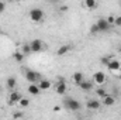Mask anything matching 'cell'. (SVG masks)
<instances>
[{
    "mask_svg": "<svg viewBox=\"0 0 121 120\" xmlns=\"http://www.w3.org/2000/svg\"><path fill=\"white\" fill-rule=\"evenodd\" d=\"M27 90H28V93H30L31 96H38V95L42 92V90L38 88V85H37V83H30V85H28V88H27Z\"/></svg>",
    "mask_w": 121,
    "mask_h": 120,
    "instance_id": "5bb4252c",
    "label": "cell"
},
{
    "mask_svg": "<svg viewBox=\"0 0 121 120\" xmlns=\"http://www.w3.org/2000/svg\"><path fill=\"white\" fill-rule=\"evenodd\" d=\"M72 45L70 44H65V45H62V47H59L58 50H56V55L58 57H65L66 54H69L70 51H72Z\"/></svg>",
    "mask_w": 121,
    "mask_h": 120,
    "instance_id": "8fae6325",
    "label": "cell"
},
{
    "mask_svg": "<svg viewBox=\"0 0 121 120\" xmlns=\"http://www.w3.org/2000/svg\"><path fill=\"white\" fill-rule=\"evenodd\" d=\"M28 18H30V21L38 24V23H42L44 21L45 14H44V11L41 9H32V10H30V13H28Z\"/></svg>",
    "mask_w": 121,
    "mask_h": 120,
    "instance_id": "7a4b0ae2",
    "label": "cell"
},
{
    "mask_svg": "<svg viewBox=\"0 0 121 120\" xmlns=\"http://www.w3.org/2000/svg\"><path fill=\"white\" fill-rule=\"evenodd\" d=\"M4 11H6V1L0 0V14H1V13H4Z\"/></svg>",
    "mask_w": 121,
    "mask_h": 120,
    "instance_id": "484cf974",
    "label": "cell"
},
{
    "mask_svg": "<svg viewBox=\"0 0 121 120\" xmlns=\"http://www.w3.org/2000/svg\"><path fill=\"white\" fill-rule=\"evenodd\" d=\"M21 97H23V96H21V93L14 89V90H11V92H10L7 102H9V105H10V106H16V105L20 102V99H21Z\"/></svg>",
    "mask_w": 121,
    "mask_h": 120,
    "instance_id": "8992f818",
    "label": "cell"
},
{
    "mask_svg": "<svg viewBox=\"0 0 121 120\" xmlns=\"http://www.w3.org/2000/svg\"><path fill=\"white\" fill-rule=\"evenodd\" d=\"M20 51H21L24 55H30V54H32V52H31V45H30V42H26V44H23Z\"/></svg>",
    "mask_w": 121,
    "mask_h": 120,
    "instance_id": "ffe728a7",
    "label": "cell"
},
{
    "mask_svg": "<svg viewBox=\"0 0 121 120\" xmlns=\"http://www.w3.org/2000/svg\"><path fill=\"white\" fill-rule=\"evenodd\" d=\"M24 76H26V79H27L30 83H37V82L41 79V74H39V72H35V71L28 69V68L24 71Z\"/></svg>",
    "mask_w": 121,
    "mask_h": 120,
    "instance_id": "277c9868",
    "label": "cell"
},
{
    "mask_svg": "<svg viewBox=\"0 0 121 120\" xmlns=\"http://www.w3.org/2000/svg\"><path fill=\"white\" fill-rule=\"evenodd\" d=\"M13 117H14V119H23V117H24V113H23V112H14V113H13Z\"/></svg>",
    "mask_w": 121,
    "mask_h": 120,
    "instance_id": "cb8c5ba5",
    "label": "cell"
},
{
    "mask_svg": "<svg viewBox=\"0 0 121 120\" xmlns=\"http://www.w3.org/2000/svg\"><path fill=\"white\" fill-rule=\"evenodd\" d=\"M114 26H116V27H121V16H117V17H116Z\"/></svg>",
    "mask_w": 121,
    "mask_h": 120,
    "instance_id": "4316f807",
    "label": "cell"
},
{
    "mask_svg": "<svg viewBox=\"0 0 121 120\" xmlns=\"http://www.w3.org/2000/svg\"><path fill=\"white\" fill-rule=\"evenodd\" d=\"M100 30H99V27H97V24L94 23V24H91L90 26V34H99Z\"/></svg>",
    "mask_w": 121,
    "mask_h": 120,
    "instance_id": "603a6c76",
    "label": "cell"
},
{
    "mask_svg": "<svg viewBox=\"0 0 121 120\" xmlns=\"http://www.w3.org/2000/svg\"><path fill=\"white\" fill-rule=\"evenodd\" d=\"M106 18H107V21H108V24H110V26H114L116 16H113V14H111V16H108V17H106Z\"/></svg>",
    "mask_w": 121,
    "mask_h": 120,
    "instance_id": "d4e9b609",
    "label": "cell"
},
{
    "mask_svg": "<svg viewBox=\"0 0 121 120\" xmlns=\"http://www.w3.org/2000/svg\"><path fill=\"white\" fill-rule=\"evenodd\" d=\"M107 68L111 71V72H117V71H120L121 68V64L118 60H110L107 62Z\"/></svg>",
    "mask_w": 121,
    "mask_h": 120,
    "instance_id": "7c38bea8",
    "label": "cell"
},
{
    "mask_svg": "<svg viewBox=\"0 0 121 120\" xmlns=\"http://www.w3.org/2000/svg\"><path fill=\"white\" fill-rule=\"evenodd\" d=\"M83 4H85L86 9H89V10H94V9L97 7V0H85Z\"/></svg>",
    "mask_w": 121,
    "mask_h": 120,
    "instance_id": "d6986e66",
    "label": "cell"
},
{
    "mask_svg": "<svg viewBox=\"0 0 121 120\" xmlns=\"http://www.w3.org/2000/svg\"><path fill=\"white\" fill-rule=\"evenodd\" d=\"M96 95H97L99 97H101V99H103V97H104V96H107L108 93H107V90L104 89L103 86H100V88H97V89H96Z\"/></svg>",
    "mask_w": 121,
    "mask_h": 120,
    "instance_id": "7402d4cb",
    "label": "cell"
},
{
    "mask_svg": "<svg viewBox=\"0 0 121 120\" xmlns=\"http://www.w3.org/2000/svg\"><path fill=\"white\" fill-rule=\"evenodd\" d=\"M0 93H1V86H0Z\"/></svg>",
    "mask_w": 121,
    "mask_h": 120,
    "instance_id": "f1b7e54d",
    "label": "cell"
},
{
    "mask_svg": "<svg viewBox=\"0 0 121 120\" xmlns=\"http://www.w3.org/2000/svg\"><path fill=\"white\" fill-rule=\"evenodd\" d=\"M52 88L55 89V92H56L58 95H65V93H66V83H65L63 79H59Z\"/></svg>",
    "mask_w": 121,
    "mask_h": 120,
    "instance_id": "ba28073f",
    "label": "cell"
},
{
    "mask_svg": "<svg viewBox=\"0 0 121 120\" xmlns=\"http://www.w3.org/2000/svg\"><path fill=\"white\" fill-rule=\"evenodd\" d=\"M59 11H62V13L68 11V6H66V4H62V6H59Z\"/></svg>",
    "mask_w": 121,
    "mask_h": 120,
    "instance_id": "83f0119b",
    "label": "cell"
},
{
    "mask_svg": "<svg viewBox=\"0 0 121 120\" xmlns=\"http://www.w3.org/2000/svg\"><path fill=\"white\" fill-rule=\"evenodd\" d=\"M120 7H121V1H120Z\"/></svg>",
    "mask_w": 121,
    "mask_h": 120,
    "instance_id": "4dcf8cb0",
    "label": "cell"
},
{
    "mask_svg": "<svg viewBox=\"0 0 121 120\" xmlns=\"http://www.w3.org/2000/svg\"><path fill=\"white\" fill-rule=\"evenodd\" d=\"M24 57H26V55H24L21 51H16V52L13 54V58L16 60V62H23V61H24Z\"/></svg>",
    "mask_w": 121,
    "mask_h": 120,
    "instance_id": "44dd1931",
    "label": "cell"
},
{
    "mask_svg": "<svg viewBox=\"0 0 121 120\" xmlns=\"http://www.w3.org/2000/svg\"><path fill=\"white\" fill-rule=\"evenodd\" d=\"M30 45H31V52H32V54H39V52H42V51L45 50L44 41H42V40H38V38L30 41Z\"/></svg>",
    "mask_w": 121,
    "mask_h": 120,
    "instance_id": "3957f363",
    "label": "cell"
},
{
    "mask_svg": "<svg viewBox=\"0 0 121 120\" xmlns=\"http://www.w3.org/2000/svg\"><path fill=\"white\" fill-rule=\"evenodd\" d=\"M16 86H17V79H16V76H9L7 81H6V88L10 89V90H14Z\"/></svg>",
    "mask_w": 121,
    "mask_h": 120,
    "instance_id": "9a60e30c",
    "label": "cell"
},
{
    "mask_svg": "<svg viewBox=\"0 0 121 120\" xmlns=\"http://www.w3.org/2000/svg\"><path fill=\"white\" fill-rule=\"evenodd\" d=\"M72 79H73V82L79 86V83L82 82V81H85V75H83V72H75L73 75H72Z\"/></svg>",
    "mask_w": 121,
    "mask_h": 120,
    "instance_id": "2e32d148",
    "label": "cell"
},
{
    "mask_svg": "<svg viewBox=\"0 0 121 120\" xmlns=\"http://www.w3.org/2000/svg\"><path fill=\"white\" fill-rule=\"evenodd\" d=\"M0 32H1V27H0Z\"/></svg>",
    "mask_w": 121,
    "mask_h": 120,
    "instance_id": "f546056e",
    "label": "cell"
},
{
    "mask_svg": "<svg viewBox=\"0 0 121 120\" xmlns=\"http://www.w3.org/2000/svg\"><path fill=\"white\" fill-rule=\"evenodd\" d=\"M101 100H103V105H104V106H113V105L116 103V97H114V96H111V95L104 96Z\"/></svg>",
    "mask_w": 121,
    "mask_h": 120,
    "instance_id": "e0dca14e",
    "label": "cell"
},
{
    "mask_svg": "<svg viewBox=\"0 0 121 120\" xmlns=\"http://www.w3.org/2000/svg\"><path fill=\"white\" fill-rule=\"evenodd\" d=\"M37 85H38V88H39V89L42 90V92H44V90L51 89V88L54 86L51 81H48V79H44V78H41V79H39V81L37 82Z\"/></svg>",
    "mask_w": 121,
    "mask_h": 120,
    "instance_id": "9c48e42d",
    "label": "cell"
},
{
    "mask_svg": "<svg viewBox=\"0 0 121 120\" xmlns=\"http://www.w3.org/2000/svg\"><path fill=\"white\" fill-rule=\"evenodd\" d=\"M79 88L83 90V92H89V90H91L93 88H94V83L91 82V81H82L80 83H79Z\"/></svg>",
    "mask_w": 121,
    "mask_h": 120,
    "instance_id": "4fadbf2b",
    "label": "cell"
},
{
    "mask_svg": "<svg viewBox=\"0 0 121 120\" xmlns=\"http://www.w3.org/2000/svg\"><path fill=\"white\" fill-rule=\"evenodd\" d=\"M17 106H18L20 109H27V107L30 106V99H28V97H21L20 102L17 103Z\"/></svg>",
    "mask_w": 121,
    "mask_h": 120,
    "instance_id": "ac0fdd59",
    "label": "cell"
},
{
    "mask_svg": "<svg viewBox=\"0 0 121 120\" xmlns=\"http://www.w3.org/2000/svg\"><path fill=\"white\" fill-rule=\"evenodd\" d=\"M106 81H107V76H106V74H104L103 71L94 72V75H93V82H94L97 86H103V85L106 83Z\"/></svg>",
    "mask_w": 121,
    "mask_h": 120,
    "instance_id": "5b68a950",
    "label": "cell"
},
{
    "mask_svg": "<svg viewBox=\"0 0 121 120\" xmlns=\"http://www.w3.org/2000/svg\"><path fill=\"white\" fill-rule=\"evenodd\" d=\"M101 107V103H100V100H97V99H90V100H87V103H86V109L87 110H99Z\"/></svg>",
    "mask_w": 121,
    "mask_h": 120,
    "instance_id": "30bf717a",
    "label": "cell"
},
{
    "mask_svg": "<svg viewBox=\"0 0 121 120\" xmlns=\"http://www.w3.org/2000/svg\"><path fill=\"white\" fill-rule=\"evenodd\" d=\"M96 24H97V27H99L100 32L110 31V28H111V26L108 24V21H107V18H106V17H99V20L96 21Z\"/></svg>",
    "mask_w": 121,
    "mask_h": 120,
    "instance_id": "52a82bcc",
    "label": "cell"
},
{
    "mask_svg": "<svg viewBox=\"0 0 121 120\" xmlns=\"http://www.w3.org/2000/svg\"><path fill=\"white\" fill-rule=\"evenodd\" d=\"M63 106H65V109H68V110H70V112H79V110L82 109V103H80L79 100L73 99V97H66V99H63Z\"/></svg>",
    "mask_w": 121,
    "mask_h": 120,
    "instance_id": "6da1fadb",
    "label": "cell"
}]
</instances>
